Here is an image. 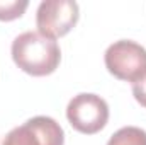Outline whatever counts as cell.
<instances>
[{"mask_svg": "<svg viewBox=\"0 0 146 145\" xmlns=\"http://www.w3.org/2000/svg\"><path fill=\"white\" fill-rule=\"evenodd\" d=\"M12 60L22 72L42 77L53 73L61 60V50L51 38L37 31H26L12 41Z\"/></svg>", "mask_w": 146, "mask_h": 145, "instance_id": "6da1fadb", "label": "cell"}, {"mask_svg": "<svg viewBox=\"0 0 146 145\" xmlns=\"http://www.w3.org/2000/svg\"><path fill=\"white\" fill-rule=\"evenodd\" d=\"M106 67L115 79L138 82L146 75V50L131 39L112 43L104 55Z\"/></svg>", "mask_w": 146, "mask_h": 145, "instance_id": "7a4b0ae2", "label": "cell"}, {"mask_svg": "<svg viewBox=\"0 0 146 145\" xmlns=\"http://www.w3.org/2000/svg\"><path fill=\"white\" fill-rule=\"evenodd\" d=\"M66 118L76 132L94 135L107 125L109 106L100 96L82 92L68 103Z\"/></svg>", "mask_w": 146, "mask_h": 145, "instance_id": "3957f363", "label": "cell"}, {"mask_svg": "<svg viewBox=\"0 0 146 145\" xmlns=\"http://www.w3.org/2000/svg\"><path fill=\"white\" fill-rule=\"evenodd\" d=\"M80 17V9L75 0H44L36 12L37 33L56 39L68 34Z\"/></svg>", "mask_w": 146, "mask_h": 145, "instance_id": "277c9868", "label": "cell"}, {"mask_svg": "<svg viewBox=\"0 0 146 145\" xmlns=\"http://www.w3.org/2000/svg\"><path fill=\"white\" fill-rule=\"evenodd\" d=\"M65 132L49 116H34L24 125L12 128L2 145H63Z\"/></svg>", "mask_w": 146, "mask_h": 145, "instance_id": "5b68a950", "label": "cell"}, {"mask_svg": "<svg viewBox=\"0 0 146 145\" xmlns=\"http://www.w3.org/2000/svg\"><path fill=\"white\" fill-rule=\"evenodd\" d=\"M107 145H146V132L138 126H124L110 137Z\"/></svg>", "mask_w": 146, "mask_h": 145, "instance_id": "8992f818", "label": "cell"}, {"mask_svg": "<svg viewBox=\"0 0 146 145\" xmlns=\"http://www.w3.org/2000/svg\"><path fill=\"white\" fill-rule=\"evenodd\" d=\"M27 5H29L27 0H5V2H0V21H14V19L21 17L26 12Z\"/></svg>", "mask_w": 146, "mask_h": 145, "instance_id": "52a82bcc", "label": "cell"}, {"mask_svg": "<svg viewBox=\"0 0 146 145\" xmlns=\"http://www.w3.org/2000/svg\"><path fill=\"white\" fill-rule=\"evenodd\" d=\"M133 96L143 108H146V75L133 84Z\"/></svg>", "mask_w": 146, "mask_h": 145, "instance_id": "ba28073f", "label": "cell"}]
</instances>
